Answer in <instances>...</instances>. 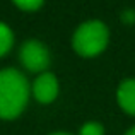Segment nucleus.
I'll return each mask as SVG.
<instances>
[{
  "label": "nucleus",
  "instance_id": "6",
  "mask_svg": "<svg viewBox=\"0 0 135 135\" xmlns=\"http://www.w3.org/2000/svg\"><path fill=\"white\" fill-rule=\"evenodd\" d=\"M14 46V33L5 22H0V58L5 56Z\"/></svg>",
  "mask_w": 135,
  "mask_h": 135
},
{
  "label": "nucleus",
  "instance_id": "8",
  "mask_svg": "<svg viewBox=\"0 0 135 135\" xmlns=\"http://www.w3.org/2000/svg\"><path fill=\"white\" fill-rule=\"evenodd\" d=\"M12 2H14V5L19 7L21 10L34 12V10H38L45 3V0H12Z\"/></svg>",
  "mask_w": 135,
  "mask_h": 135
},
{
  "label": "nucleus",
  "instance_id": "4",
  "mask_svg": "<svg viewBox=\"0 0 135 135\" xmlns=\"http://www.w3.org/2000/svg\"><path fill=\"white\" fill-rule=\"evenodd\" d=\"M58 79L55 77V74L51 72H43L34 79L33 82V96L38 103L41 104H50L56 99L58 96Z\"/></svg>",
  "mask_w": 135,
  "mask_h": 135
},
{
  "label": "nucleus",
  "instance_id": "11",
  "mask_svg": "<svg viewBox=\"0 0 135 135\" xmlns=\"http://www.w3.org/2000/svg\"><path fill=\"white\" fill-rule=\"evenodd\" d=\"M50 135H72V133H67V132H55V133H50Z\"/></svg>",
  "mask_w": 135,
  "mask_h": 135
},
{
  "label": "nucleus",
  "instance_id": "1",
  "mask_svg": "<svg viewBox=\"0 0 135 135\" xmlns=\"http://www.w3.org/2000/svg\"><path fill=\"white\" fill-rule=\"evenodd\" d=\"M29 99V84L16 69L0 70V118L14 120L24 111Z\"/></svg>",
  "mask_w": 135,
  "mask_h": 135
},
{
  "label": "nucleus",
  "instance_id": "5",
  "mask_svg": "<svg viewBox=\"0 0 135 135\" xmlns=\"http://www.w3.org/2000/svg\"><path fill=\"white\" fill-rule=\"evenodd\" d=\"M116 99L123 111L135 116V79H125L120 82Z\"/></svg>",
  "mask_w": 135,
  "mask_h": 135
},
{
  "label": "nucleus",
  "instance_id": "10",
  "mask_svg": "<svg viewBox=\"0 0 135 135\" xmlns=\"http://www.w3.org/2000/svg\"><path fill=\"white\" fill-rule=\"evenodd\" d=\"M125 135H135V127H132L130 130H127V132H125Z\"/></svg>",
  "mask_w": 135,
  "mask_h": 135
},
{
  "label": "nucleus",
  "instance_id": "7",
  "mask_svg": "<svg viewBox=\"0 0 135 135\" xmlns=\"http://www.w3.org/2000/svg\"><path fill=\"white\" fill-rule=\"evenodd\" d=\"M79 135H104V127L99 122H87L80 127Z\"/></svg>",
  "mask_w": 135,
  "mask_h": 135
},
{
  "label": "nucleus",
  "instance_id": "3",
  "mask_svg": "<svg viewBox=\"0 0 135 135\" xmlns=\"http://www.w3.org/2000/svg\"><path fill=\"white\" fill-rule=\"evenodd\" d=\"M21 63L33 74H43L50 67V51L40 40H26L19 50Z\"/></svg>",
  "mask_w": 135,
  "mask_h": 135
},
{
  "label": "nucleus",
  "instance_id": "2",
  "mask_svg": "<svg viewBox=\"0 0 135 135\" xmlns=\"http://www.w3.org/2000/svg\"><path fill=\"white\" fill-rule=\"evenodd\" d=\"M108 41V26L101 21H87L75 29L72 38V46L77 55L84 56V58H94L106 50Z\"/></svg>",
  "mask_w": 135,
  "mask_h": 135
},
{
  "label": "nucleus",
  "instance_id": "9",
  "mask_svg": "<svg viewBox=\"0 0 135 135\" xmlns=\"http://www.w3.org/2000/svg\"><path fill=\"white\" fill-rule=\"evenodd\" d=\"M123 22H135V10H127L122 14Z\"/></svg>",
  "mask_w": 135,
  "mask_h": 135
}]
</instances>
